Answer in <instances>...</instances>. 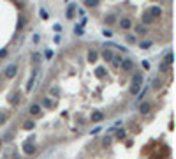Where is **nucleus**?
I'll return each instance as SVG.
<instances>
[{"label":"nucleus","mask_w":176,"mask_h":159,"mask_svg":"<svg viewBox=\"0 0 176 159\" xmlns=\"http://www.w3.org/2000/svg\"><path fill=\"white\" fill-rule=\"evenodd\" d=\"M4 72H5V76H7L9 80L14 78V76H16V72H18V64H11V66H7Z\"/></svg>","instance_id":"f257e3e1"},{"label":"nucleus","mask_w":176,"mask_h":159,"mask_svg":"<svg viewBox=\"0 0 176 159\" xmlns=\"http://www.w3.org/2000/svg\"><path fill=\"white\" fill-rule=\"evenodd\" d=\"M120 67H122V71H132L134 69V62H132V58H122V64H120Z\"/></svg>","instance_id":"f03ea898"},{"label":"nucleus","mask_w":176,"mask_h":159,"mask_svg":"<svg viewBox=\"0 0 176 159\" xmlns=\"http://www.w3.org/2000/svg\"><path fill=\"white\" fill-rule=\"evenodd\" d=\"M148 14H150L151 18H159V16H162V9L157 7V5H151V7L148 9Z\"/></svg>","instance_id":"7ed1b4c3"},{"label":"nucleus","mask_w":176,"mask_h":159,"mask_svg":"<svg viewBox=\"0 0 176 159\" xmlns=\"http://www.w3.org/2000/svg\"><path fill=\"white\" fill-rule=\"evenodd\" d=\"M104 113H102V111H94V113H92L90 115V120L92 122H102V120H104Z\"/></svg>","instance_id":"20e7f679"},{"label":"nucleus","mask_w":176,"mask_h":159,"mask_svg":"<svg viewBox=\"0 0 176 159\" xmlns=\"http://www.w3.org/2000/svg\"><path fill=\"white\" fill-rule=\"evenodd\" d=\"M150 110H151V106H150V103H148V101L141 103V106H139V113H141V115H148V113H150Z\"/></svg>","instance_id":"39448f33"},{"label":"nucleus","mask_w":176,"mask_h":159,"mask_svg":"<svg viewBox=\"0 0 176 159\" xmlns=\"http://www.w3.org/2000/svg\"><path fill=\"white\" fill-rule=\"evenodd\" d=\"M120 28H123V30L132 28V21H130L129 18H122V19H120Z\"/></svg>","instance_id":"423d86ee"},{"label":"nucleus","mask_w":176,"mask_h":159,"mask_svg":"<svg viewBox=\"0 0 176 159\" xmlns=\"http://www.w3.org/2000/svg\"><path fill=\"white\" fill-rule=\"evenodd\" d=\"M23 152L28 154V156L35 154V145H34V143H25V145H23Z\"/></svg>","instance_id":"0eeeda50"},{"label":"nucleus","mask_w":176,"mask_h":159,"mask_svg":"<svg viewBox=\"0 0 176 159\" xmlns=\"http://www.w3.org/2000/svg\"><path fill=\"white\" fill-rule=\"evenodd\" d=\"M86 58H88V62L94 64V62H97V58H99V53H97L95 50H90V51H88V55H86Z\"/></svg>","instance_id":"6e6552de"},{"label":"nucleus","mask_w":176,"mask_h":159,"mask_svg":"<svg viewBox=\"0 0 176 159\" xmlns=\"http://www.w3.org/2000/svg\"><path fill=\"white\" fill-rule=\"evenodd\" d=\"M132 85H139V87L143 85V74L141 72H136L132 76Z\"/></svg>","instance_id":"1a4fd4ad"},{"label":"nucleus","mask_w":176,"mask_h":159,"mask_svg":"<svg viewBox=\"0 0 176 159\" xmlns=\"http://www.w3.org/2000/svg\"><path fill=\"white\" fill-rule=\"evenodd\" d=\"M102 58H104L106 62H111V58H113V53H111V50L109 48H106L104 51H102V55H100Z\"/></svg>","instance_id":"9d476101"},{"label":"nucleus","mask_w":176,"mask_h":159,"mask_svg":"<svg viewBox=\"0 0 176 159\" xmlns=\"http://www.w3.org/2000/svg\"><path fill=\"white\" fill-rule=\"evenodd\" d=\"M74 13H76V5H74V4H70V5L67 7V18H69V19H72V18H74Z\"/></svg>","instance_id":"9b49d317"},{"label":"nucleus","mask_w":176,"mask_h":159,"mask_svg":"<svg viewBox=\"0 0 176 159\" xmlns=\"http://www.w3.org/2000/svg\"><path fill=\"white\" fill-rule=\"evenodd\" d=\"M28 111H30V115H39V113H41V106L34 103L32 106H30V110H28Z\"/></svg>","instance_id":"f8f14e48"},{"label":"nucleus","mask_w":176,"mask_h":159,"mask_svg":"<svg viewBox=\"0 0 176 159\" xmlns=\"http://www.w3.org/2000/svg\"><path fill=\"white\" fill-rule=\"evenodd\" d=\"M136 32H137L139 36H144V34L148 32V27L144 25V23H143V25H137V27H136Z\"/></svg>","instance_id":"ddd939ff"},{"label":"nucleus","mask_w":176,"mask_h":159,"mask_svg":"<svg viewBox=\"0 0 176 159\" xmlns=\"http://www.w3.org/2000/svg\"><path fill=\"white\" fill-rule=\"evenodd\" d=\"M19 99H21V94L16 92L13 97H11V104H13V106H18V104H19Z\"/></svg>","instance_id":"4468645a"},{"label":"nucleus","mask_w":176,"mask_h":159,"mask_svg":"<svg viewBox=\"0 0 176 159\" xmlns=\"http://www.w3.org/2000/svg\"><path fill=\"white\" fill-rule=\"evenodd\" d=\"M34 81H35V72L30 76V80H28V83H27V92H30V90L34 89Z\"/></svg>","instance_id":"2eb2a0df"},{"label":"nucleus","mask_w":176,"mask_h":159,"mask_svg":"<svg viewBox=\"0 0 176 159\" xmlns=\"http://www.w3.org/2000/svg\"><path fill=\"white\" fill-rule=\"evenodd\" d=\"M151 44H153L151 41H141V42H139V48H141V50H150Z\"/></svg>","instance_id":"dca6fc26"},{"label":"nucleus","mask_w":176,"mask_h":159,"mask_svg":"<svg viewBox=\"0 0 176 159\" xmlns=\"http://www.w3.org/2000/svg\"><path fill=\"white\" fill-rule=\"evenodd\" d=\"M34 127H35V122H32V120H27L23 124V129H27V131H32Z\"/></svg>","instance_id":"f3484780"},{"label":"nucleus","mask_w":176,"mask_h":159,"mask_svg":"<svg viewBox=\"0 0 176 159\" xmlns=\"http://www.w3.org/2000/svg\"><path fill=\"white\" fill-rule=\"evenodd\" d=\"M99 0H85V7H97Z\"/></svg>","instance_id":"a211bd4d"},{"label":"nucleus","mask_w":176,"mask_h":159,"mask_svg":"<svg viewBox=\"0 0 176 159\" xmlns=\"http://www.w3.org/2000/svg\"><path fill=\"white\" fill-rule=\"evenodd\" d=\"M115 131H116V138H118V140H123V138L127 136L125 129H115Z\"/></svg>","instance_id":"6ab92c4d"},{"label":"nucleus","mask_w":176,"mask_h":159,"mask_svg":"<svg viewBox=\"0 0 176 159\" xmlns=\"http://www.w3.org/2000/svg\"><path fill=\"white\" fill-rule=\"evenodd\" d=\"M159 71H160V72H165V71H169V64H167V62H160V66H159Z\"/></svg>","instance_id":"aec40b11"},{"label":"nucleus","mask_w":176,"mask_h":159,"mask_svg":"<svg viewBox=\"0 0 176 159\" xmlns=\"http://www.w3.org/2000/svg\"><path fill=\"white\" fill-rule=\"evenodd\" d=\"M111 62H113V66H115V67H120V64H122V57H113V58H111Z\"/></svg>","instance_id":"412c9836"},{"label":"nucleus","mask_w":176,"mask_h":159,"mask_svg":"<svg viewBox=\"0 0 176 159\" xmlns=\"http://www.w3.org/2000/svg\"><path fill=\"white\" fill-rule=\"evenodd\" d=\"M83 32H85V30H83V25H76L74 27V34L76 36H83Z\"/></svg>","instance_id":"4be33fe9"},{"label":"nucleus","mask_w":176,"mask_h":159,"mask_svg":"<svg viewBox=\"0 0 176 159\" xmlns=\"http://www.w3.org/2000/svg\"><path fill=\"white\" fill-rule=\"evenodd\" d=\"M116 21V18L113 16V14H109V16H106V25H113Z\"/></svg>","instance_id":"5701e85b"},{"label":"nucleus","mask_w":176,"mask_h":159,"mask_svg":"<svg viewBox=\"0 0 176 159\" xmlns=\"http://www.w3.org/2000/svg\"><path fill=\"white\" fill-rule=\"evenodd\" d=\"M141 90V87H139V85H132V87H130V94H134V95H137V92Z\"/></svg>","instance_id":"b1692460"},{"label":"nucleus","mask_w":176,"mask_h":159,"mask_svg":"<svg viewBox=\"0 0 176 159\" xmlns=\"http://www.w3.org/2000/svg\"><path fill=\"white\" fill-rule=\"evenodd\" d=\"M151 19H153V18H151V16L146 13V14L143 16V23H144V25H146V23H151Z\"/></svg>","instance_id":"393cba45"},{"label":"nucleus","mask_w":176,"mask_h":159,"mask_svg":"<svg viewBox=\"0 0 176 159\" xmlns=\"http://www.w3.org/2000/svg\"><path fill=\"white\" fill-rule=\"evenodd\" d=\"M165 62H167V64H173V62H174V55H173V53H167V57H165Z\"/></svg>","instance_id":"a878e982"},{"label":"nucleus","mask_w":176,"mask_h":159,"mask_svg":"<svg viewBox=\"0 0 176 159\" xmlns=\"http://www.w3.org/2000/svg\"><path fill=\"white\" fill-rule=\"evenodd\" d=\"M39 14L43 16L44 19H48V18H49V14H48V11H46V9H41V11H39Z\"/></svg>","instance_id":"bb28decb"},{"label":"nucleus","mask_w":176,"mask_h":159,"mask_svg":"<svg viewBox=\"0 0 176 159\" xmlns=\"http://www.w3.org/2000/svg\"><path fill=\"white\" fill-rule=\"evenodd\" d=\"M100 129H102L100 125H95L94 129H90V134H97V133H100Z\"/></svg>","instance_id":"cd10ccee"},{"label":"nucleus","mask_w":176,"mask_h":159,"mask_svg":"<svg viewBox=\"0 0 176 159\" xmlns=\"http://www.w3.org/2000/svg\"><path fill=\"white\" fill-rule=\"evenodd\" d=\"M127 42H130V44H132V42H136V36L129 34V36H127Z\"/></svg>","instance_id":"c85d7f7f"},{"label":"nucleus","mask_w":176,"mask_h":159,"mask_svg":"<svg viewBox=\"0 0 176 159\" xmlns=\"http://www.w3.org/2000/svg\"><path fill=\"white\" fill-rule=\"evenodd\" d=\"M44 57H46V58H53V51H51V50H46V51H44Z\"/></svg>","instance_id":"c756f323"},{"label":"nucleus","mask_w":176,"mask_h":159,"mask_svg":"<svg viewBox=\"0 0 176 159\" xmlns=\"http://www.w3.org/2000/svg\"><path fill=\"white\" fill-rule=\"evenodd\" d=\"M95 72H97V76H99V78H102V76H104V72H106V71L102 69V67H99V69H97Z\"/></svg>","instance_id":"7c9ffc66"},{"label":"nucleus","mask_w":176,"mask_h":159,"mask_svg":"<svg viewBox=\"0 0 176 159\" xmlns=\"http://www.w3.org/2000/svg\"><path fill=\"white\" fill-rule=\"evenodd\" d=\"M43 106H51V99H49V97H44V99H43Z\"/></svg>","instance_id":"2f4dec72"},{"label":"nucleus","mask_w":176,"mask_h":159,"mask_svg":"<svg viewBox=\"0 0 176 159\" xmlns=\"http://www.w3.org/2000/svg\"><path fill=\"white\" fill-rule=\"evenodd\" d=\"M153 89H160V80H153Z\"/></svg>","instance_id":"473e14b6"},{"label":"nucleus","mask_w":176,"mask_h":159,"mask_svg":"<svg viewBox=\"0 0 176 159\" xmlns=\"http://www.w3.org/2000/svg\"><path fill=\"white\" fill-rule=\"evenodd\" d=\"M4 57H7V48H2V50H0V58H4Z\"/></svg>","instance_id":"72a5a7b5"},{"label":"nucleus","mask_w":176,"mask_h":159,"mask_svg":"<svg viewBox=\"0 0 176 159\" xmlns=\"http://www.w3.org/2000/svg\"><path fill=\"white\" fill-rule=\"evenodd\" d=\"M102 34H104V37H111L113 32H111V30H102Z\"/></svg>","instance_id":"f704fd0d"},{"label":"nucleus","mask_w":176,"mask_h":159,"mask_svg":"<svg viewBox=\"0 0 176 159\" xmlns=\"http://www.w3.org/2000/svg\"><path fill=\"white\" fill-rule=\"evenodd\" d=\"M53 30L56 32V34H58V32H62V25H58V23H56V25H53Z\"/></svg>","instance_id":"c9c22d12"},{"label":"nucleus","mask_w":176,"mask_h":159,"mask_svg":"<svg viewBox=\"0 0 176 159\" xmlns=\"http://www.w3.org/2000/svg\"><path fill=\"white\" fill-rule=\"evenodd\" d=\"M32 58H34V62H39V60H41V55H39V53H34Z\"/></svg>","instance_id":"e433bc0d"},{"label":"nucleus","mask_w":176,"mask_h":159,"mask_svg":"<svg viewBox=\"0 0 176 159\" xmlns=\"http://www.w3.org/2000/svg\"><path fill=\"white\" fill-rule=\"evenodd\" d=\"M141 64H143V67H144V69H150V62H146V60H143Z\"/></svg>","instance_id":"4c0bfd02"},{"label":"nucleus","mask_w":176,"mask_h":159,"mask_svg":"<svg viewBox=\"0 0 176 159\" xmlns=\"http://www.w3.org/2000/svg\"><path fill=\"white\" fill-rule=\"evenodd\" d=\"M23 25H25V19H19V21H18V28H21Z\"/></svg>","instance_id":"58836bf2"}]
</instances>
